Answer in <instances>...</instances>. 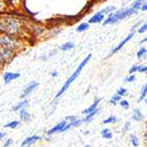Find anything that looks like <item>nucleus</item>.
Wrapping results in <instances>:
<instances>
[{
	"instance_id": "1",
	"label": "nucleus",
	"mask_w": 147,
	"mask_h": 147,
	"mask_svg": "<svg viewBox=\"0 0 147 147\" xmlns=\"http://www.w3.org/2000/svg\"><path fill=\"white\" fill-rule=\"evenodd\" d=\"M91 59H92V54H88V56H86V58H84V59L80 62V64H79L78 66H77V68H76L75 71H74L73 73L71 74V76H70V77H69V78L67 79L66 82L64 84V86H62L61 88H60V91L58 92V94H57L56 97H55V100L57 101L58 99L60 98V97H62V96H63V94L65 93V92H66L67 90H68L69 86H71L72 82H73V81L75 80V79L77 78V77H78L79 74H80L81 71H82V69H84V67H86V65L88 63V62H90V60H91Z\"/></svg>"
},
{
	"instance_id": "2",
	"label": "nucleus",
	"mask_w": 147,
	"mask_h": 147,
	"mask_svg": "<svg viewBox=\"0 0 147 147\" xmlns=\"http://www.w3.org/2000/svg\"><path fill=\"white\" fill-rule=\"evenodd\" d=\"M133 15H138V11L134 10L132 7H123L120 9H117L115 12H113L111 15H109L104 21L103 25L104 26H107V25H112V24H116L119 21H123L127 18L131 17Z\"/></svg>"
},
{
	"instance_id": "3",
	"label": "nucleus",
	"mask_w": 147,
	"mask_h": 147,
	"mask_svg": "<svg viewBox=\"0 0 147 147\" xmlns=\"http://www.w3.org/2000/svg\"><path fill=\"white\" fill-rule=\"evenodd\" d=\"M22 29V23L13 18H7L0 21V32L3 34L15 36Z\"/></svg>"
},
{
	"instance_id": "4",
	"label": "nucleus",
	"mask_w": 147,
	"mask_h": 147,
	"mask_svg": "<svg viewBox=\"0 0 147 147\" xmlns=\"http://www.w3.org/2000/svg\"><path fill=\"white\" fill-rule=\"evenodd\" d=\"M21 43L22 42L18 38H16L15 36L7 34L0 35V47H5V49H13V51H17L18 49H20Z\"/></svg>"
},
{
	"instance_id": "5",
	"label": "nucleus",
	"mask_w": 147,
	"mask_h": 147,
	"mask_svg": "<svg viewBox=\"0 0 147 147\" xmlns=\"http://www.w3.org/2000/svg\"><path fill=\"white\" fill-rule=\"evenodd\" d=\"M16 51L10 49H5V47H0V58L4 62V64L9 63L12 60V58L15 57Z\"/></svg>"
},
{
	"instance_id": "6",
	"label": "nucleus",
	"mask_w": 147,
	"mask_h": 147,
	"mask_svg": "<svg viewBox=\"0 0 147 147\" xmlns=\"http://www.w3.org/2000/svg\"><path fill=\"white\" fill-rule=\"evenodd\" d=\"M134 35H135V31H134V30H132V32H130V33H129V35H127V37H125V39L121 40V41H120L115 47H113V49L111 51V53H110V55H109V56H113V55H115L116 53L119 52L120 49H123L125 44H127V42L130 41L133 37H134Z\"/></svg>"
},
{
	"instance_id": "7",
	"label": "nucleus",
	"mask_w": 147,
	"mask_h": 147,
	"mask_svg": "<svg viewBox=\"0 0 147 147\" xmlns=\"http://www.w3.org/2000/svg\"><path fill=\"white\" fill-rule=\"evenodd\" d=\"M67 125H68V121H67L66 119L61 120V121L57 123L55 127H53L51 130L47 131V134L49 136H52V135H55V134H59V133H64V129L66 127Z\"/></svg>"
},
{
	"instance_id": "8",
	"label": "nucleus",
	"mask_w": 147,
	"mask_h": 147,
	"mask_svg": "<svg viewBox=\"0 0 147 147\" xmlns=\"http://www.w3.org/2000/svg\"><path fill=\"white\" fill-rule=\"evenodd\" d=\"M37 86H38V82H36V81H31L30 84H28L27 86H25V88L23 90V93H22V95H21L20 98L21 99L27 98L28 96H30V94H32L35 90H36Z\"/></svg>"
},
{
	"instance_id": "9",
	"label": "nucleus",
	"mask_w": 147,
	"mask_h": 147,
	"mask_svg": "<svg viewBox=\"0 0 147 147\" xmlns=\"http://www.w3.org/2000/svg\"><path fill=\"white\" fill-rule=\"evenodd\" d=\"M40 139H41V137H40V136H38V135L29 136V137H27L22 142V144H21V147H31L32 144H34L35 142L39 141Z\"/></svg>"
},
{
	"instance_id": "10",
	"label": "nucleus",
	"mask_w": 147,
	"mask_h": 147,
	"mask_svg": "<svg viewBox=\"0 0 147 147\" xmlns=\"http://www.w3.org/2000/svg\"><path fill=\"white\" fill-rule=\"evenodd\" d=\"M103 21H105V15L102 13L101 11L96 12L95 15H93L91 17V19L88 20V24H99V23H102Z\"/></svg>"
},
{
	"instance_id": "11",
	"label": "nucleus",
	"mask_w": 147,
	"mask_h": 147,
	"mask_svg": "<svg viewBox=\"0 0 147 147\" xmlns=\"http://www.w3.org/2000/svg\"><path fill=\"white\" fill-rule=\"evenodd\" d=\"M20 77V73L18 72H5L3 74V80H4V84H10L12 80H16Z\"/></svg>"
},
{
	"instance_id": "12",
	"label": "nucleus",
	"mask_w": 147,
	"mask_h": 147,
	"mask_svg": "<svg viewBox=\"0 0 147 147\" xmlns=\"http://www.w3.org/2000/svg\"><path fill=\"white\" fill-rule=\"evenodd\" d=\"M101 100H102L101 98H96L95 101H94V103L92 104V105L88 106V108H86V109L82 111V114L86 116V115H88V114H90L91 112H93V111L97 110V109H98L99 104H100V102H101Z\"/></svg>"
},
{
	"instance_id": "13",
	"label": "nucleus",
	"mask_w": 147,
	"mask_h": 147,
	"mask_svg": "<svg viewBox=\"0 0 147 147\" xmlns=\"http://www.w3.org/2000/svg\"><path fill=\"white\" fill-rule=\"evenodd\" d=\"M132 118H133L134 121H137V123L143 121V120H144V114L142 113L141 109H139V108H135V109L133 110Z\"/></svg>"
},
{
	"instance_id": "14",
	"label": "nucleus",
	"mask_w": 147,
	"mask_h": 147,
	"mask_svg": "<svg viewBox=\"0 0 147 147\" xmlns=\"http://www.w3.org/2000/svg\"><path fill=\"white\" fill-rule=\"evenodd\" d=\"M19 115H20V118L22 121L24 123H29L30 120H31L32 116L29 112H28L27 109H22V110L19 111Z\"/></svg>"
},
{
	"instance_id": "15",
	"label": "nucleus",
	"mask_w": 147,
	"mask_h": 147,
	"mask_svg": "<svg viewBox=\"0 0 147 147\" xmlns=\"http://www.w3.org/2000/svg\"><path fill=\"white\" fill-rule=\"evenodd\" d=\"M28 106H29V101L26 100V99H23L21 102H19V103L16 104V105L12 107V110L20 111V110H22V109H26Z\"/></svg>"
},
{
	"instance_id": "16",
	"label": "nucleus",
	"mask_w": 147,
	"mask_h": 147,
	"mask_svg": "<svg viewBox=\"0 0 147 147\" xmlns=\"http://www.w3.org/2000/svg\"><path fill=\"white\" fill-rule=\"evenodd\" d=\"M146 3V1L145 0H134L133 1V3L131 4V7L133 8L134 10H136V11H139L141 8H142L143 5Z\"/></svg>"
},
{
	"instance_id": "17",
	"label": "nucleus",
	"mask_w": 147,
	"mask_h": 147,
	"mask_svg": "<svg viewBox=\"0 0 147 147\" xmlns=\"http://www.w3.org/2000/svg\"><path fill=\"white\" fill-rule=\"evenodd\" d=\"M147 58V49L144 47H141L137 52V59L139 61H143Z\"/></svg>"
},
{
	"instance_id": "18",
	"label": "nucleus",
	"mask_w": 147,
	"mask_h": 147,
	"mask_svg": "<svg viewBox=\"0 0 147 147\" xmlns=\"http://www.w3.org/2000/svg\"><path fill=\"white\" fill-rule=\"evenodd\" d=\"M100 112V110H99V108L97 109V110L93 111V112H91L90 114H88V115L84 116V118L82 120H84V123H91L92 120L94 119V118L96 117V116L98 115V113Z\"/></svg>"
},
{
	"instance_id": "19",
	"label": "nucleus",
	"mask_w": 147,
	"mask_h": 147,
	"mask_svg": "<svg viewBox=\"0 0 147 147\" xmlns=\"http://www.w3.org/2000/svg\"><path fill=\"white\" fill-rule=\"evenodd\" d=\"M146 97H147V84H145L144 86H142V88H141V91H140V96H139V98H138L137 102L138 103L142 102V101L145 100Z\"/></svg>"
},
{
	"instance_id": "20",
	"label": "nucleus",
	"mask_w": 147,
	"mask_h": 147,
	"mask_svg": "<svg viewBox=\"0 0 147 147\" xmlns=\"http://www.w3.org/2000/svg\"><path fill=\"white\" fill-rule=\"evenodd\" d=\"M101 135H102V137H103L104 139H106V140H110V139H112V138H113L112 132H111L110 129H108V127L103 129V130L101 131Z\"/></svg>"
},
{
	"instance_id": "21",
	"label": "nucleus",
	"mask_w": 147,
	"mask_h": 147,
	"mask_svg": "<svg viewBox=\"0 0 147 147\" xmlns=\"http://www.w3.org/2000/svg\"><path fill=\"white\" fill-rule=\"evenodd\" d=\"M116 7L115 6H113V5H109V6H106V7H104L103 9H101L100 11L102 12V13H104V15H111V13H113V12L116 11Z\"/></svg>"
},
{
	"instance_id": "22",
	"label": "nucleus",
	"mask_w": 147,
	"mask_h": 147,
	"mask_svg": "<svg viewBox=\"0 0 147 147\" xmlns=\"http://www.w3.org/2000/svg\"><path fill=\"white\" fill-rule=\"evenodd\" d=\"M74 47H75L74 42L68 41V42H66V43L62 44L61 47H60V49H61V51H63V52H67V51H70V49H74Z\"/></svg>"
},
{
	"instance_id": "23",
	"label": "nucleus",
	"mask_w": 147,
	"mask_h": 147,
	"mask_svg": "<svg viewBox=\"0 0 147 147\" xmlns=\"http://www.w3.org/2000/svg\"><path fill=\"white\" fill-rule=\"evenodd\" d=\"M121 100H123V97H120L119 95H117V94L115 93L114 95L112 96V98L109 100V103H110L111 105H113V106H116Z\"/></svg>"
},
{
	"instance_id": "24",
	"label": "nucleus",
	"mask_w": 147,
	"mask_h": 147,
	"mask_svg": "<svg viewBox=\"0 0 147 147\" xmlns=\"http://www.w3.org/2000/svg\"><path fill=\"white\" fill-rule=\"evenodd\" d=\"M118 121V118L116 117L115 115H110L109 117H107L106 119H104L103 121H102V123L103 125H110V123H115Z\"/></svg>"
},
{
	"instance_id": "25",
	"label": "nucleus",
	"mask_w": 147,
	"mask_h": 147,
	"mask_svg": "<svg viewBox=\"0 0 147 147\" xmlns=\"http://www.w3.org/2000/svg\"><path fill=\"white\" fill-rule=\"evenodd\" d=\"M130 140H131V143H132L134 147L139 146L140 141H139V138L137 137V135H135V134H131V135H130Z\"/></svg>"
},
{
	"instance_id": "26",
	"label": "nucleus",
	"mask_w": 147,
	"mask_h": 147,
	"mask_svg": "<svg viewBox=\"0 0 147 147\" xmlns=\"http://www.w3.org/2000/svg\"><path fill=\"white\" fill-rule=\"evenodd\" d=\"M88 28H90V24H88V23H81V24H79L78 27L76 28V31L84 32V31H88Z\"/></svg>"
},
{
	"instance_id": "27",
	"label": "nucleus",
	"mask_w": 147,
	"mask_h": 147,
	"mask_svg": "<svg viewBox=\"0 0 147 147\" xmlns=\"http://www.w3.org/2000/svg\"><path fill=\"white\" fill-rule=\"evenodd\" d=\"M19 125H20V121L19 120H12V121H9L8 123H6V125H4V127H7V129H16V127H19Z\"/></svg>"
},
{
	"instance_id": "28",
	"label": "nucleus",
	"mask_w": 147,
	"mask_h": 147,
	"mask_svg": "<svg viewBox=\"0 0 147 147\" xmlns=\"http://www.w3.org/2000/svg\"><path fill=\"white\" fill-rule=\"evenodd\" d=\"M136 80V75L135 74H129L125 78V84H131V82H134Z\"/></svg>"
},
{
	"instance_id": "29",
	"label": "nucleus",
	"mask_w": 147,
	"mask_h": 147,
	"mask_svg": "<svg viewBox=\"0 0 147 147\" xmlns=\"http://www.w3.org/2000/svg\"><path fill=\"white\" fill-rule=\"evenodd\" d=\"M82 123H84V120L77 117L75 120H74L73 123H70V125H71V127H78L79 125H82Z\"/></svg>"
},
{
	"instance_id": "30",
	"label": "nucleus",
	"mask_w": 147,
	"mask_h": 147,
	"mask_svg": "<svg viewBox=\"0 0 147 147\" xmlns=\"http://www.w3.org/2000/svg\"><path fill=\"white\" fill-rule=\"evenodd\" d=\"M118 104H119L120 107L123 108V109H129V108H130V103H129V101L125 100V99H123Z\"/></svg>"
},
{
	"instance_id": "31",
	"label": "nucleus",
	"mask_w": 147,
	"mask_h": 147,
	"mask_svg": "<svg viewBox=\"0 0 147 147\" xmlns=\"http://www.w3.org/2000/svg\"><path fill=\"white\" fill-rule=\"evenodd\" d=\"M116 94L119 95L120 97H125V96L127 95V88H119L117 91H116Z\"/></svg>"
},
{
	"instance_id": "32",
	"label": "nucleus",
	"mask_w": 147,
	"mask_h": 147,
	"mask_svg": "<svg viewBox=\"0 0 147 147\" xmlns=\"http://www.w3.org/2000/svg\"><path fill=\"white\" fill-rule=\"evenodd\" d=\"M146 31H147V22L143 23V24L140 26L139 29H138V33H139V34H143V33H145Z\"/></svg>"
},
{
	"instance_id": "33",
	"label": "nucleus",
	"mask_w": 147,
	"mask_h": 147,
	"mask_svg": "<svg viewBox=\"0 0 147 147\" xmlns=\"http://www.w3.org/2000/svg\"><path fill=\"white\" fill-rule=\"evenodd\" d=\"M138 70H139V65H133V66L130 68V70H129V74H135V73H137Z\"/></svg>"
},
{
	"instance_id": "34",
	"label": "nucleus",
	"mask_w": 147,
	"mask_h": 147,
	"mask_svg": "<svg viewBox=\"0 0 147 147\" xmlns=\"http://www.w3.org/2000/svg\"><path fill=\"white\" fill-rule=\"evenodd\" d=\"M138 72H139V73H147V65H142V64H140Z\"/></svg>"
},
{
	"instance_id": "35",
	"label": "nucleus",
	"mask_w": 147,
	"mask_h": 147,
	"mask_svg": "<svg viewBox=\"0 0 147 147\" xmlns=\"http://www.w3.org/2000/svg\"><path fill=\"white\" fill-rule=\"evenodd\" d=\"M130 129H131V121H125V125H123V133H127Z\"/></svg>"
},
{
	"instance_id": "36",
	"label": "nucleus",
	"mask_w": 147,
	"mask_h": 147,
	"mask_svg": "<svg viewBox=\"0 0 147 147\" xmlns=\"http://www.w3.org/2000/svg\"><path fill=\"white\" fill-rule=\"evenodd\" d=\"M13 144V140L11 139V138H8L6 141H5L4 145H3V147H10L11 145Z\"/></svg>"
},
{
	"instance_id": "37",
	"label": "nucleus",
	"mask_w": 147,
	"mask_h": 147,
	"mask_svg": "<svg viewBox=\"0 0 147 147\" xmlns=\"http://www.w3.org/2000/svg\"><path fill=\"white\" fill-rule=\"evenodd\" d=\"M5 137H6V133H5V132H0V140L4 139Z\"/></svg>"
},
{
	"instance_id": "38",
	"label": "nucleus",
	"mask_w": 147,
	"mask_h": 147,
	"mask_svg": "<svg viewBox=\"0 0 147 147\" xmlns=\"http://www.w3.org/2000/svg\"><path fill=\"white\" fill-rule=\"evenodd\" d=\"M4 62L2 61V60H1V58H0V70H1V69L3 68V67H4Z\"/></svg>"
},
{
	"instance_id": "39",
	"label": "nucleus",
	"mask_w": 147,
	"mask_h": 147,
	"mask_svg": "<svg viewBox=\"0 0 147 147\" xmlns=\"http://www.w3.org/2000/svg\"><path fill=\"white\" fill-rule=\"evenodd\" d=\"M141 10H143V11H147V2L145 3L144 5H143L142 8H141Z\"/></svg>"
},
{
	"instance_id": "40",
	"label": "nucleus",
	"mask_w": 147,
	"mask_h": 147,
	"mask_svg": "<svg viewBox=\"0 0 147 147\" xmlns=\"http://www.w3.org/2000/svg\"><path fill=\"white\" fill-rule=\"evenodd\" d=\"M52 76H53V77H57V76H58V72H57V71H53L52 72Z\"/></svg>"
},
{
	"instance_id": "41",
	"label": "nucleus",
	"mask_w": 147,
	"mask_h": 147,
	"mask_svg": "<svg viewBox=\"0 0 147 147\" xmlns=\"http://www.w3.org/2000/svg\"><path fill=\"white\" fill-rule=\"evenodd\" d=\"M144 141L147 142V130L145 131V133H144Z\"/></svg>"
},
{
	"instance_id": "42",
	"label": "nucleus",
	"mask_w": 147,
	"mask_h": 147,
	"mask_svg": "<svg viewBox=\"0 0 147 147\" xmlns=\"http://www.w3.org/2000/svg\"><path fill=\"white\" fill-rule=\"evenodd\" d=\"M144 42H147V37H145V38H143L141 41H140V43H144Z\"/></svg>"
},
{
	"instance_id": "43",
	"label": "nucleus",
	"mask_w": 147,
	"mask_h": 147,
	"mask_svg": "<svg viewBox=\"0 0 147 147\" xmlns=\"http://www.w3.org/2000/svg\"><path fill=\"white\" fill-rule=\"evenodd\" d=\"M84 147H91V145H88H88H84Z\"/></svg>"
},
{
	"instance_id": "44",
	"label": "nucleus",
	"mask_w": 147,
	"mask_h": 147,
	"mask_svg": "<svg viewBox=\"0 0 147 147\" xmlns=\"http://www.w3.org/2000/svg\"><path fill=\"white\" fill-rule=\"evenodd\" d=\"M144 102H145V103H146V104H147V97H146V98H145V100H144Z\"/></svg>"
},
{
	"instance_id": "45",
	"label": "nucleus",
	"mask_w": 147,
	"mask_h": 147,
	"mask_svg": "<svg viewBox=\"0 0 147 147\" xmlns=\"http://www.w3.org/2000/svg\"><path fill=\"white\" fill-rule=\"evenodd\" d=\"M145 143H146V146H145V147H147V142H145Z\"/></svg>"
},
{
	"instance_id": "46",
	"label": "nucleus",
	"mask_w": 147,
	"mask_h": 147,
	"mask_svg": "<svg viewBox=\"0 0 147 147\" xmlns=\"http://www.w3.org/2000/svg\"><path fill=\"white\" fill-rule=\"evenodd\" d=\"M146 130H147V123H146Z\"/></svg>"
}]
</instances>
